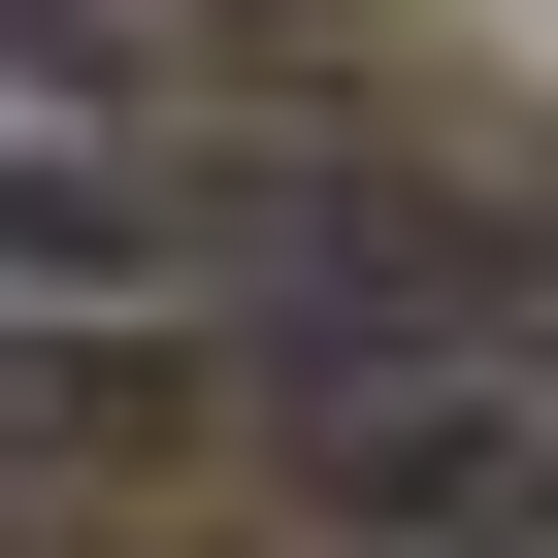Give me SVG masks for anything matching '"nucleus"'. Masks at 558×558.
Segmentation results:
<instances>
[{"label":"nucleus","mask_w":558,"mask_h":558,"mask_svg":"<svg viewBox=\"0 0 558 558\" xmlns=\"http://www.w3.org/2000/svg\"><path fill=\"white\" fill-rule=\"evenodd\" d=\"M165 34V0H0V66H132Z\"/></svg>","instance_id":"2"},{"label":"nucleus","mask_w":558,"mask_h":558,"mask_svg":"<svg viewBox=\"0 0 558 558\" xmlns=\"http://www.w3.org/2000/svg\"><path fill=\"white\" fill-rule=\"evenodd\" d=\"M0 263H66V296H197V329H296V362H427V329H525L558 263L427 165H34Z\"/></svg>","instance_id":"1"}]
</instances>
